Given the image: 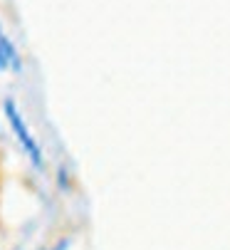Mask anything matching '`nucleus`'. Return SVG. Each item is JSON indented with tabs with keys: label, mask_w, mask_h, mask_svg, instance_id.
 I'll return each mask as SVG.
<instances>
[{
	"label": "nucleus",
	"mask_w": 230,
	"mask_h": 250,
	"mask_svg": "<svg viewBox=\"0 0 230 250\" xmlns=\"http://www.w3.org/2000/svg\"><path fill=\"white\" fill-rule=\"evenodd\" d=\"M3 117H5V122H8V126H10V131H13L15 141L20 144L22 154L30 159V164H32L37 171H45L47 161H45L42 144L37 141L35 131L30 129V124H27V119H25L22 109L18 106V102H15L13 97H5V99H3Z\"/></svg>",
	"instance_id": "1"
},
{
	"label": "nucleus",
	"mask_w": 230,
	"mask_h": 250,
	"mask_svg": "<svg viewBox=\"0 0 230 250\" xmlns=\"http://www.w3.org/2000/svg\"><path fill=\"white\" fill-rule=\"evenodd\" d=\"M0 55L5 57V62H8V67L13 69V72H20V69H22L20 52H18V47H15L13 38L5 32V27H3V25H0Z\"/></svg>",
	"instance_id": "2"
},
{
	"label": "nucleus",
	"mask_w": 230,
	"mask_h": 250,
	"mask_svg": "<svg viewBox=\"0 0 230 250\" xmlns=\"http://www.w3.org/2000/svg\"><path fill=\"white\" fill-rule=\"evenodd\" d=\"M0 193H3V173H0Z\"/></svg>",
	"instance_id": "3"
}]
</instances>
